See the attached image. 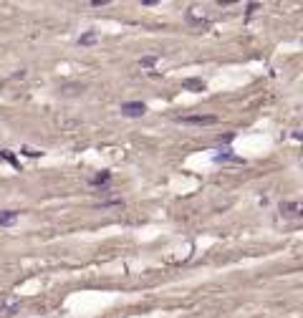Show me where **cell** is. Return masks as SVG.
I'll return each mask as SVG.
<instances>
[{
	"instance_id": "5",
	"label": "cell",
	"mask_w": 303,
	"mask_h": 318,
	"mask_svg": "<svg viewBox=\"0 0 303 318\" xmlns=\"http://www.w3.org/2000/svg\"><path fill=\"white\" fill-rule=\"evenodd\" d=\"M215 162H232V164H245L243 157H235L230 152H220V154H215Z\"/></svg>"
},
{
	"instance_id": "11",
	"label": "cell",
	"mask_w": 303,
	"mask_h": 318,
	"mask_svg": "<svg viewBox=\"0 0 303 318\" xmlns=\"http://www.w3.org/2000/svg\"><path fill=\"white\" fill-rule=\"evenodd\" d=\"M157 63V56H147V58H142V66H154Z\"/></svg>"
},
{
	"instance_id": "4",
	"label": "cell",
	"mask_w": 303,
	"mask_h": 318,
	"mask_svg": "<svg viewBox=\"0 0 303 318\" xmlns=\"http://www.w3.org/2000/svg\"><path fill=\"white\" fill-rule=\"evenodd\" d=\"M182 86L187 91H205V81H200V78H185Z\"/></svg>"
},
{
	"instance_id": "8",
	"label": "cell",
	"mask_w": 303,
	"mask_h": 318,
	"mask_svg": "<svg viewBox=\"0 0 303 318\" xmlns=\"http://www.w3.org/2000/svg\"><path fill=\"white\" fill-rule=\"evenodd\" d=\"M280 212H286V215H298L301 212V205H280Z\"/></svg>"
},
{
	"instance_id": "12",
	"label": "cell",
	"mask_w": 303,
	"mask_h": 318,
	"mask_svg": "<svg viewBox=\"0 0 303 318\" xmlns=\"http://www.w3.org/2000/svg\"><path fill=\"white\" fill-rule=\"evenodd\" d=\"M23 152H26L28 157H38V154H40V152H36V149H31V146H26V149H23Z\"/></svg>"
},
{
	"instance_id": "7",
	"label": "cell",
	"mask_w": 303,
	"mask_h": 318,
	"mask_svg": "<svg viewBox=\"0 0 303 318\" xmlns=\"http://www.w3.org/2000/svg\"><path fill=\"white\" fill-rule=\"evenodd\" d=\"M78 43H81V46H91V43H96V33H94V31L83 33V35L78 38Z\"/></svg>"
},
{
	"instance_id": "9",
	"label": "cell",
	"mask_w": 303,
	"mask_h": 318,
	"mask_svg": "<svg viewBox=\"0 0 303 318\" xmlns=\"http://www.w3.org/2000/svg\"><path fill=\"white\" fill-rule=\"evenodd\" d=\"M0 157H3V159H8V162H10L13 167H20V164H18V159H15V157H13V154H10L8 149H3V152H0Z\"/></svg>"
},
{
	"instance_id": "6",
	"label": "cell",
	"mask_w": 303,
	"mask_h": 318,
	"mask_svg": "<svg viewBox=\"0 0 303 318\" xmlns=\"http://www.w3.org/2000/svg\"><path fill=\"white\" fill-rule=\"evenodd\" d=\"M18 311V301H8V303H0V313L3 316H13Z\"/></svg>"
},
{
	"instance_id": "2",
	"label": "cell",
	"mask_w": 303,
	"mask_h": 318,
	"mask_svg": "<svg viewBox=\"0 0 303 318\" xmlns=\"http://www.w3.org/2000/svg\"><path fill=\"white\" fill-rule=\"evenodd\" d=\"M177 121L182 124H197V126H207V124H215L218 121V116H177Z\"/></svg>"
},
{
	"instance_id": "3",
	"label": "cell",
	"mask_w": 303,
	"mask_h": 318,
	"mask_svg": "<svg viewBox=\"0 0 303 318\" xmlns=\"http://www.w3.org/2000/svg\"><path fill=\"white\" fill-rule=\"evenodd\" d=\"M18 222V212L15 210H5V212H0V225L8 227V225H15Z\"/></svg>"
},
{
	"instance_id": "10",
	"label": "cell",
	"mask_w": 303,
	"mask_h": 318,
	"mask_svg": "<svg viewBox=\"0 0 303 318\" xmlns=\"http://www.w3.org/2000/svg\"><path fill=\"white\" fill-rule=\"evenodd\" d=\"M106 182H109V172H104V175H99V177L91 179V184H106Z\"/></svg>"
},
{
	"instance_id": "1",
	"label": "cell",
	"mask_w": 303,
	"mask_h": 318,
	"mask_svg": "<svg viewBox=\"0 0 303 318\" xmlns=\"http://www.w3.org/2000/svg\"><path fill=\"white\" fill-rule=\"evenodd\" d=\"M121 114L137 119V116H144L147 114V106L142 101H126V104H121Z\"/></svg>"
}]
</instances>
